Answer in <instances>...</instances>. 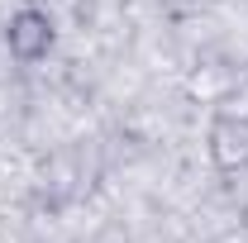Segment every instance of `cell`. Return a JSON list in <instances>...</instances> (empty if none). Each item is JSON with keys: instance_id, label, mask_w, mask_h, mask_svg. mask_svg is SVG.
Returning a JSON list of instances; mask_svg holds the SVG:
<instances>
[{"instance_id": "7a4b0ae2", "label": "cell", "mask_w": 248, "mask_h": 243, "mask_svg": "<svg viewBox=\"0 0 248 243\" xmlns=\"http://www.w3.org/2000/svg\"><path fill=\"white\" fill-rule=\"evenodd\" d=\"M205 152H210V167L234 177V172H248V115H215L210 129H205Z\"/></svg>"}, {"instance_id": "3957f363", "label": "cell", "mask_w": 248, "mask_h": 243, "mask_svg": "<svg viewBox=\"0 0 248 243\" xmlns=\"http://www.w3.org/2000/svg\"><path fill=\"white\" fill-rule=\"evenodd\" d=\"M19 5H48V0H19Z\"/></svg>"}, {"instance_id": "6da1fadb", "label": "cell", "mask_w": 248, "mask_h": 243, "mask_svg": "<svg viewBox=\"0 0 248 243\" xmlns=\"http://www.w3.org/2000/svg\"><path fill=\"white\" fill-rule=\"evenodd\" d=\"M53 43H58V29L43 5H19L5 19V53L15 62H43L53 53Z\"/></svg>"}]
</instances>
